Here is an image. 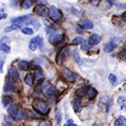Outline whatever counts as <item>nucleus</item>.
Masks as SVG:
<instances>
[{"instance_id": "1", "label": "nucleus", "mask_w": 126, "mask_h": 126, "mask_svg": "<svg viewBox=\"0 0 126 126\" xmlns=\"http://www.w3.org/2000/svg\"><path fill=\"white\" fill-rule=\"evenodd\" d=\"M7 111H9L10 116H12V119H15V120H22V119H24L27 116V113H24L22 109H18L14 104H11L9 107Z\"/></svg>"}, {"instance_id": "2", "label": "nucleus", "mask_w": 126, "mask_h": 126, "mask_svg": "<svg viewBox=\"0 0 126 126\" xmlns=\"http://www.w3.org/2000/svg\"><path fill=\"white\" fill-rule=\"evenodd\" d=\"M34 109L36 110L39 114H43V115H46L47 113L50 111V108L47 107V104L44 101H36L34 103Z\"/></svg>"}, {"instance_id": "3", "label": "nucleus", "mask_w": 126, "mask_h": 126, "mask_svg": "<svg viewBox=\"0 0 126 126\" xmlns=\"http://www.w3.org/2000/svg\"><path fill=\"white\" fill-rule=\"evenodd\" d=\"M48 16H50V18H51L52 21H55V22H58V21L62 19V12H61V10H58V9L55 7V6L48 7Z\"/></svg>"}, {"instance_id": "4", "label": "nucleus", "mask_w": 126, "mask_h": 126, "mask_svg": "<svg viewBox=\"0 0 126 126\" xmlns=\"http://www.w3.org/2000/svg\"><path fill=\"white\" fill-rule=\"evenodd\" d=\"M63 78L65 80H68V81H70V82H74V81H77L79 79V75L75 74L74 72L69 70V69H64L63 70Z\"/></svg>"}, {"instance_id": "5", "label": "nucleus", "mask_w": 126, "mask_h": 126, "mask_svg": "<svg viewBox=\"0 0 126 126\" xmlns=\"http://www.w3.org/2000/svg\"><path fill=\"white\" fill-rule=\"evenodd\" d=\"M45 94L51 101H56L57 99V91H56L55 86H52V85H47V87L45 89Z\"/></svg>"}, {"instance_id": "6", "label": "nucleus", "mask_w": 126, "mask_h": 126, "mask_svg": "<svg viewBox=\"0 0 126 126\" xmlns=\"http://www.w3.org/2000/svg\"><path fill=\"white\" fill-rule=\"evenodd\" d=\"M43 45V38L41 36H35V38H33L31 40V43H29V48H31L32 51H34V50H36L39 46H41Z\"/></svg>"}, {"instance_id": "7", "label": "nucleus", "mask_w": 126, "mask_h": 126, "mask_svg": "<svg viewBox=\"0 0 126 126\" xmlns=\"http://www.w3.org/2000/svg\"><path fill=\"white\" fill-rule=\"evenodd\" d=\"M67 55H68V47L64 46L63 48L60 50V52H58V55H57V60H56V62L58 63V64H62L63 61H64L65 57H67Z\"/></svg>"}, {"instance_id": "8", "label": "nucleus", "mask_w": 126, "mask_h": 126, "mask_svg": "<svg viewBox=\"0 0 126 126\" xmlns=\"http://www.w3.org/2000/svg\"><path fill=\"white\" fill-rule=\"evenodd\" d=\"M35 14L39 16H41V17H45V16H47V14H48V9H47L45 5H38V6H35Z\"/></svg>"}, {"instance_id": "9", "label": "nucleus", "mask_w": 126, "mask_h": 126, "mask_svg": "<svg viewBox=\"0 0 126 126\" xmlns=\"http://www.w3.org/2000/svg\"><path fill=\"white\" fill-rule=\"evenodd\" d=\"M63 38H64V35H63V34L53 33V34H51V35H50V43H51L52 45H56V44H58V43H61V41H62Z\"/></svg>"}, {"instance_id": "10", "label": "nucleus", "mask_w": 126, "mask_h": 126, "mask_svg": "<svg viewBox=\"0 0 126 126\" xmlns=\"http://www.w3.org/2000/svg\"><path fill=\"white\" fill-rule=\"evenodd\" d=\"M28 19H29V16H21V17L14 18V19H11V21H12V23H14V24H18V26H21V24L26 23Z\"/></svg>"}, {"instance_id": "11", "label": "nucleus", "mask_w": 126, "mask_h": 126, "mask_svg": "<svg viewBox=\"0 0 126 126\" xmlns=\"http://www.w3.org/2000/svg\"><path fill=\"white\" fill-rule=\"evenodd\" d=\"M80 27L82 28V29H92L94 28V23L90 21V19H82L81 21V23H80Z\"/></svg>"}, {"instance_id": "12", "label": "nucleus", "mask_w": 126, "mask_h": 126, "mask_svg": "<svg viewBox=\"0 0 126 126\" xmlns=\"http://www.w3.org/2000/svg\"><path fill=\"white\" fill-rule=\"evenodd\" d=\"M99 41H101V36L97 35V34H92V35L89 38V44H90V45H97Z\"/></svg>"}, {"instance_id": "13", "label": "nucleus", "mask_w": 126, "mask_h": 126, "mask_svg": "<svg viewBox=\"0 0 126 126\" xmlns=\"http://www.w3.org/2000/svg\"><path fill=\"white\" fill-rule=\"evenodd\" d=\"M115 47H116V44H115L114 41H109V43H107V44L104 45V51H106V52H111Z\"/></svg>"}, {"instance_id": "14", "label": "nucleus", "mask_w": 126, "mask_h": 126, "mask_svg": "<svg viewBox=\"0 0 126 126\" xmlns=\"http://www.w3.org/2000/svg\"><path fill=\"white\" fill-rule=\"evenodd\" d=\"M9 78H11V79L18 78V72H17V69H16L15 67H11L9 69Z\"/></svg>"}, {"instance_id": "15", "label": "nucleus", "mask_w": 126, "mask_h": 126, "mask_svg": "<svg viewBox=\"0 0 126 126\" xmlns=\"http://www.w3.org/2000/svg\"><path fill=\"white\" fill-rule=\"evenodd\" d=\"M114 126H126V119L124 116H119L114 121Z\"/></svg>"}, {"instance_id": "16", "label": "nucleus", "mask_w": 126, "mask_h": 126, "mask_svg": "<svg viewBox=\"0 0 126 126\" xmlns=\"http://www.w3.org/2000/svg\"><path fill=\"white\" fill-rule=\"evenodd\" d=\"M86 96H87L90 99H94V97L97 96V91L94 90V87H89V89H87V92H86Z\"/></svg>"}, {"instance_id": "17", "label": "nucleus", "mask_w": 126, "mask_h": 126, "mask_svg": "<svg viewBox=\"0 0 126 126\" xmlns=\"http://www.w3.org/2000/svg\"><path fill=\"white\" fill-rule=\"evenodd\" d=\"M29 67H31V64L27 61H19L18 62V68H21L22 70H27V69H29Z\"/></svg>"}, {"instance_id": "18", "label": "nucleus", "mask_w": 126, "mask_h": 126, "mask_svg": "<svg viewBox=\"0 0 126 126\" xmlns=\"http://www.w3.org/2000/svg\"><path fill=\"white\" fill-rule=\"evenodd\" d=\"M118 103H119V106L121 107V109L126 110V97H120V98L118 99Z\"/></svg>"}, {"instance_id": "19", "label": "nucleus", "mask_w": 126, "mask_h": 126, "mask_svg": "<svg viewBox=\"0 0 126 126\" xmlns=\"http://www.w3.org/2000/svg\"><path fill=\"white\" fill-rule=\"evenodd\" d=\"M43 79H44L43 72H41V70H36V72H35V80L39 82V81H43Z\"/></svg>"}, {"instance_id": "20", "label": "nucleus", "mask_w": 126, "mask_h": 126, "mask_svg": "<svg viewBox=\"0 0 126 126\" xmlns=\"http://www.w3.org/2000/svg\"><path fill=\"white\" fill-rule=\"evenodd\" d=\"M2 104H4L5 107H10V106L12 104V99H11L10 97H4V98H2Z\"/></svg>"}, {"instance_id": "21", "label": "nucleus", "mask_w": 126, "mask_h": 126, "mask_svg": "<svg viewBox=\"0 0 126 126\" xmlns=\"http://www.w3.org/2000/svg\"><path fill=\"white\" fill-rule=\"evenodd\" d=\"M21 31H22L23 34H27V35H32V34L34 33V29L31 28V27H24V28H22Z\"/></svg>"}, {"instance_id": "22", "label": "nucleus", "mask_w": 126, "mask_h": 126, "mask_svg": "<svg viewBox=\"0 0 126 126\" xmlns=\"http://www.w3.org/2000/svg\"><path fill=\"white\" fill-rule=\"evenodd\" d=\"M32 5H33V0H23V2H22L23 9H29L32 7Z\"/></svg>"}, {"instance_id": "23", "label": "nucleus", "mask_w": 126, "mask_h": 126, "mask_svg": "<svg viewBox=\"0 0 126 126\" xmlns=\"http://www.w3.org/2000/svg\"><path fill=\"white\" fill-rule=\"evenodd\" d=\"M10 46L9 45H6V44H0V51H2V52H5V53H9L10 52Z\"/></svg>"}, {"instance_id": "24", "label": "nucleus", "mask_w": 126, "mask_h": 126, "mask_svg": "<svg viewBox=\"0 0 126 126\" xmlns=\"http://www.w3.org/2000/svg\"><path fill=\"white\" fill-rule=\"evenodd\" d=\"M16 29H22V28H21V26H18V24H14V26L6 27V29H5V32H6V33H9V32H11V31H16Z\"/></svg>"}, {"instance_id": "25", "label": "nucleus", "mask_w": 126, "mask_h": 126, "mask_svg": "<svg viewBox=\"0 0 126 126\" xmlns=\"http://www.w3.org/2000/svg\"><path fill=\"white\" fill-rule=\"evenodd\" d=\"M81 48H82V50H85V51H89V50L91 48V45L89 44V41L84 40V41L81 43Z\"/></svg>"}, {"instance_id": "26", "label": "nucleus", "mask_w": 126, "mask_h": 126, "mask_svg": "<svg viewBox=\"0 0 126 126\" xmlns=\"http://www.w3.org/2000/svg\"><path fill=\"white\" fill-rule=\"evenodd\" d=\"M33 80H34L33 75H32V74H28V75L26 77V84H27L28 86H32V85H33Z\"/></svg>"}, {"instance_id": "27", "label": "nucleus", "mask_w": 126, "mask_h": 126, "mask_svg": "<svg viewBox=\"0 0 126 126\" xmlns=\"http://www.w3.org/2000/svg\"><path fill=\"white\" fill-rule=\"evenodd\" d=\"M108 79H109V81L111 82V85H116V82H118V79H116V77H115L114 74H109Z\"/></svg>"}, {"instance_id": "28", "label": "nucleus", "mask_w": 126, "mask_h": 126, "mask_svg": "<svg viewBox=\"0 0 126 126\" xmlns=\"http://www.w3.org/2000/svg\"><path fill=\"white\" fill-rule=\"evenodd\" d=\"M73 106H74V108H75V110H78L79 108H80V106H81V101H80L79 98H77V99H74V102H73Z\"/></svg>"}, {"instance_id": "29", "label": "nucleus", "mask_w": 126, "mask_h": 126, "mask_svg": "<svg viewBox=\"0 0 126 126\" xmlns=\"http://www.w3.org/2000/svg\"><path fill=\"white\" fill-rule=\"evenodd\" d=\"M84 41V39L82 38H75L73 41H72V44L73 45H81V43Z\"/></svg>"}, {"instance_id": "30", "label": "nucleus", "mask_w": 126, "mask_h": 126, "mask_svg": "<svg viewBox=\"0 0 126 126\" xmlns=\"http://www.w3.org/2000/svg\"><path fill=\"white\" fill-rule=\"evenodd\" d=\"M72 53H73V56H74V58H75V61H77V62H78V63H80V61H81V60H80V56H79L78 51H77V50H74V51H73Z\"/></svg>"}, {"instance_id": "31", "label": "nucleus", "mask_w": 126, "mask_h": 126, "mask_svg": "<svg viewBox=\"0 0 126 126\" xmlns=\"http://www.w3.org/2000/svg\"><path fill=\"white\" fill-rule=\"evenodd\" d=\"M87 89H89V87H84V89L79 90L78 92H77V94H78V96H84V94H86V92H87Z\"/></svg>"}, {"instance_id": "32", "label": "nucleus", "mask_w": 126, "mask_h": 126, "mask_svg": "<svg viewBox=\"0 0 126 126\" xmlns=\"http://www.w3.org/2000/svg\"><path fill=\"white\" fill-rule=\"evenodd\" d=\"M118 57H119L120 60H123V61H126V51H121V52L118 55Z\"/></svg>"}, {"instance_id": "33", "label": "nucleus", "mask_w": 126, "mask_h": 126, "mask_svg": "<svg viewBox=\"0 0 126 126\" xmlns=\"http://www.w3.org/2000/svg\"><path fill=\"white\" fill-rule=\"evenodd\" d=\"M4 62H5V56H1V57H0V72H2Z\"/></svg>"}, {"instance_id": "34", "label": "nucleus", "mask_w": 126, "mask_h": 126, "mask_svg": "<svg viewBox=\"0 0 126 126\" xmlns=\"http://www.w3.org/2000/svg\"><path fill=\"white\" fill-rule=\"evenodd\" d=\"M61 111H57V114H56V121H57V124H60L61 123Z\"/></svg>"}, {"instance_id": "35", "label": "nucleus", "mask_w": 126, "mask_h": 126, "mask_svg": "<svg viewBox=\"0 0 126 126\" xmlns=\"http://www.w3.org/2000/svg\"><path fill=\"white\" fill-rule=\"evenodd\" d=\"M90 2H91V5H92V6H97V5L101 2V0H91Z\"/></svg>"}, {"instance_id": "36", "label": "nucleus", "mask_w": 126, "mask_h": 126, "mask_svg": "<svg viewBox=\"0 0 126 126\" xmlns=\"http://www.w3.org/2000/svg\"><path fill=\"white\" fill-rule=\"evenodd\" d=\"M64 126H77V125H75V124H74L72 120H68V121L65 123V125H64Z\"/></svg>"}, {"instance_id": "37", "label": "nucleus", "mask_w": 126, "mask_h": 126, "mask_svg": "<svg viewBox=\"0 0 126 126\" xmlns=\"http://www.w3.org/2000/svg\"><path fill=\"white\" fill-rule=\"evenodd\" d=\"M77 32H78V33H80V34H82V33H84L85 31H84L81 27H78V28H77Z\"/></svg>"}, {"instance_id": "38", "label": "nucleus", "mask_w": 126, "mask_h": 126, "mask_svg": "<svg viewBox=\"0 0 126 126\" xmlns=\"http://www.w3.org/2000/svg\"><path fill=\"white\" fill-rule=\"evenodd\" d=\"M39 126H51V124H50L48 121H46V123H43V124H40Z\"/></svg>"}, {"instance_id": "39", "label": "nucleus", "mask_w": 126, "mask_h": 126, "mask_svg": "<svg viewBox=\"0 0 126 126\" xmlns=\"http://www.w3.org/2000/svg\"><path fill=\"white\" fill-rule=\"evenodd\" d=\"M121 18H123V21H125V22H126V11L123 14V15H121Z\"/></svg>"}, {"instance_id": "40", "label": "nucleus", "mask_w": 126, "mask_h": 126, "mask_svg": "<svg viewBox=\"0 0 126 126\" xmlns=\"http://www.w3.org/2000/svg\"><path fill=\"white\" fill-rule=\"evenodd\" d=\"M2 18H6V14H0V19H2Z\"/></svg>"}, {"instance_id": "41", "label": "nucleus", "mask_w": 126, "mask_h": 126, "mask_svg": "<svg viewBox=\"0 0 126 126\" xmlns=\"http://www.w3.org/2000/svg\"><path fill=\"white\" fill-rule=\"evenodd\" d=\"M2 126H10V125H9V124H4Z\"/></svg>"}]
</instances>
